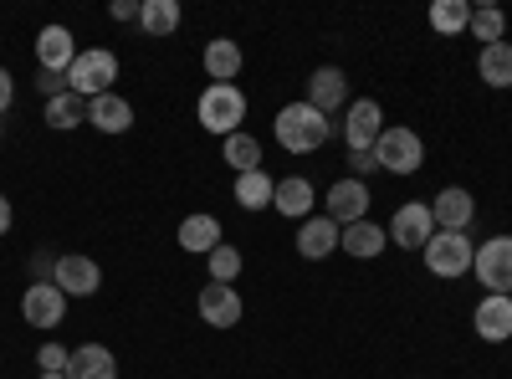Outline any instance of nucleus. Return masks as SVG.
Listing matches in <instances>:
<instances>
[{"mask_svg": "<svg viewBox=\"0 0 512 379\" xmlns=\"http://www.w3.org/2000/svg\"><path fill=\"white\" fill-rule=\"evenodd\" d=\"M277 144L287 149V154H313V149H323L328 139H333V123H328V113H318L308 98L303 103H287L282 113H277Z\"/></svg>", "mask_w": 512, "mask_h": 379, "instance_id": "obj_1", "label": "nucleus"}, {"mask_svg": "<svg viewBox=\"0 0 512 379\" xmlns=\"http://www.w3.org/2000/svg\"><path fill=\"white\" fill-rule=\"evenodd\" d=\"M241 118H246V93L236 82H210L200 93V129L231 139V134H241Z\"/></svg>", "mask_w": 512, "mask_h": 379, "instance_id": "obj_2", "label": "nucleus"}, {"mask_svg": "<svg viewBox=\"0 0 512 379\" xmlns=\"http://www.w3.org/2000/svg\"><path fill=\"white\" fill-rule=\"evenodd\" d=\"M113 77H118V57L93 47V52H77V62L67 67V88L82 98V103H93L103 93H113Z\"/></svg>", "mask_w": 512, "mask_h": 379, "instance_id": "obj_3", "label": "nucleus"}, {"mask_svg": "<svg viewBox=\"0 0 512 379\" xmlns=\"http://www.w3.org/2000/svg\"><path fill=\"white\" fill-rule=\"evenodd\" d=\"M420 257H425V267H431L436 277H466L472 262H477V246L466 241V231H436Z\"/></svg>", "mask_w": 512, "mask_h": 379, "instance_id": "obj_4", "label": "nucleus"}, {"mask_svg": "<svg viewBox=\"0 0 512 379\" xmlns=\"http://www.w3.org/2000/svg\"><path fill=\"white\" fill-rule=\"evenodd\" d=\"M374 159H379V170H390V175H415L420 164H425V144L415 129H384L379 144H374Z\"/></svg>", "mask_w": 512, "mask_h": 379, "instance_id": "obj_5", "label": "nucleus"}, {"mask_svg": "<svg viewBox=\"0 0 512 379\" xmlns=\"http://www.w3.org/2000/svg\"><path fill=\"white\" fill-rule=\"evenodd\" d=\"M472 272H477L482 287L497 292V298H512V236H492L487 246H477Z\"/></svg>", "mask_w": 512, "mask_h": 379, "instance_id": "obj_6", "label": "nucleus"}, {"mask_svg": "<svg viewBox=\"0 0 512 379\" xmlns=\"http://www.w3.org/2000/svg\"><path fill=\"white\" fill-rule=\"evenodd\" d=\"M436 236V216H431V205H420V200H405L395 210V221H390V241L405 246V251H425Z\"/></svg>", "mask_w": 512, "mask_h": 379, "instance_id": "obj_7", "label": "nucleus"}, {"mask_svg": "<svg viewBox=\"0 0 512 379\" xmlns=\"http://www.w3.org/2000/svg\"><path fill=\"white\" fill-rule=\"evenodd\" d=\"M21 313H26V323H31V328H57V323L67 318V292H62L52 277H41V282H31V287H26Z\"/></svg>", "mask_w": 512, "mask_h": 379, "instance_id": "obj_8", "label": "nucleus"}, {"mask_svg": "<svg viewBox=\"0 0 512 379\" xmlns=\"http://www.w3.org/2000/svg\"><path fill=\"white\" fill-rule=\"evenodd\" d=\"M52 282L67 292V298H93V292L103 287V267L93 257H82V251H67V257H57Z\"/></svg>", "mask_w": 512, "mask_h": 379, "instance_id": "obj_9", "label": "nucleus"}, {"mask_svg": "<svg viewBox=\"0 0 512 379\" xmlns=\"http://www.w3.org/2000/svg\"><path fill=\"white\" fill-rule=\"evenodd\" d=\"M379 123H384V113H379V103L374 98H359V103H349V113H344V144H349V154L354 149H374L379 144Z\"/></svg>", "mask_w": 512, "mask_h": 379, "instance_id": "obj_10", "label": "nucleus"}, {"mask_svg": "<svg viewBox=\"0 0 512 379\" xmlns=\"http://www.w3.org/2000/svg\"><path fill=\"white\" fill-rule=\"evenodd\" d=\"M431 216H436V231H466L472 216H477V200H472V190L451 185V190H441L431 200Z\"/></svg>", "mask_w": 512, "mask_h": 379, "instance_id": "obj_11", "label": "nucleus"}, {"mask_svg": "<svg viewBox=\"0 0 512 379\" xmlns=\"http://www.w3.org/2000/svg\"><path fill=\"white\" fill-rule=\"evenodd\" d=\"M364 205H369L364 180H338V185L328 190V221H333L338 231H344V226L364 221Z\"/></svg>", "mask_w": 512, "mask_h": 379, "instance_id": "obj_12", "label": "nucleus"}, {"mask_svg": "<svg viewBox=\"0 0 512 379\" xmlns=\"http://www.w3.org/2000/svg\"><path fill=\"white\" fill-rule=\"evenodd\" d=\"M36 62H41V72H62L67 77V67L77 62V41H72V31L67 26H47L36 36Z\"/></svg>", "mask_w": 512, "mask_h": 379, "instance_id": "obj_13", "label": "nucleus"}, {"mask_svg": "<svg viewBox=\"0 0 512 379\" xmlns=\"http://www.w3.org/2000/svg\"><path fill=\"white\" fill-rule=\"evenodd\" d=\"M472 323H477V333H482L487 344H507L512 339V298L487 292V298L477 303V313H472Z\"/></svg>", "mask_w": 512, "mask_h": 379, "instance_id": "obj_14", "label": "nucleus"}, {"mask_svg": "<svg viewBox=\"0 0 512 379\" xmlns=\"http://www.w3.org/2000/svg\"><path fill=\"white\" fill-rule=\"evenodd\" d=\"M200 318H205L210 328H236V323H241V298H236V287H221V282L200 287Z\"/></svg>", "mask_w": 512, "mask_h": 379, "instance_id": "obj_15", "label": "nucleus"}, {"mask_svg": "<svg viewBox=\"0 0 512 379\" xmlns=\"http://www.w3.org/2000/svg\"><path fill=\"white\" fill-rule=\"evenodd\" d=\"M338 231L328 216H308L303 226H297V257H308V262H323L328 251H338Z\"/></svg>", "mask_w": 512, "mask_h": 379, "instance_id": "obj_16", "label": "nucleus"}, {"mask_svg": "<svg viewBox=\"0 0 512 379\" xmlns=\"http://www.w3.org/2000/svg\"><path fill=\"white\" fill-rule=\"evenodd\" d=\"M88 123L98 134H123V129H134V103L118 98V93H103L88 103Z\"/></svg>", "mask_w": 512, "mask_h": 379, "instance_id": "obj_17", "label": "nucleus"}, {"mask_svg": "<svg viewBox=\"0 0 512 379\" xmlns=\"http://www.w3.org/2000/svg\"><path fill=\"white\" fill-rule=\"evenodd\" d=\"M344 98H349V77L338 72V67H318L308 77V103L318 113H338V103H344Z\"/></svg>", "mask_w": 512, "mask_h": 379, "instance_id": "obj_18", "label": "nucleus"}, {"mask_svg": "<svg viewBox=\"0 0 512 379\" xmlns=\"http://www.w3.org/2000/svg\"><path fill=\"white\" fill-rule=\"evenodd\" d=\"M67 379H118V359H113V349H103V344H82V349H72Z\"/></svg>", "mask_w": 512, "mask_h": 379, "instance_id": "obj_19", "label": "nucleus"}, {"mask_svg": "<svg viewBox=\"0 0 512 379\" xmlns=\"http://www.w3.org/2000/svg\"><path fill=\"white\" fill-rule=\"evenodd\" d=\"M313 185L303 180V175H287V180H277V195H272V210H282V216H292V221H308V210H313Z\"/></svg>", "mask_w": 512, "mask_h": 379, "instance_id": "obj_20", "label": "nucleus"}, {"mask_svg": "<svg viewBox=\"0 0 512 379\" xmlns=\"http://www.w3.org/2000/svg\"><path fill=\"white\" fill-rule=\"evenodd\" d=\"M384 241H390V231H384V226H374V221H354V226H344V236H338V246H344L349 257H359V262L379 257V251H384Z\"/></svg>", "mask_w": 512, "mask_h": 379, "instance_id": "obj_21", "label": "nucleus"}, {"mask_svg": "<svg viewBox=\"0 0 512 379\" xmlns=\"http://www.w3.org/2000/svg\"><path fill=\"white\" fill-rule=\"evenodd\" d=\"M180 246L195 251V257H210L221 246V221L216 216H185L180 221Z\"/></svg>", "mask_w": 512, "mask_h": 379, "instance_id": "obj_22", "label": "nucleus"}, {"mask_svg": "<svg viewBox=\"0 0 512 379\" xmlns=\"http://www.w3.org/2000/svg\"><path fill=\"white\" fill-rule=\"evenodd\" d=\"M477 72H482L487 88H512V47H507V41H492V47H482Z\"/></svg>", "mask_w": 512, "mask_h": 379, "instance_id": "obj_23", "label": "nucleus"}, {"mask_svg": "<svg viewBox=\"0 0 512 379\" xmlns=\"http://www.w3.org/2000/svg\"><path fill=\"white\" fill-rule=\"evenodd\" d=\"M139 26H144V36H175L180 31V6L175 0H144Z\"/></svg>", "mask_w": 512, "mask_h": 379, "instance_id": "obj_24", "label": "nucleus"}, {"mask_svg": "<svg viewBox=\"0 0 512 379\" xmlns=\"http://www.w3.org/2000/svg\"><path fill=\"white\" fill-rule=\"evenodd\" d=\"M205 72H210V82H231L241 72V47H236V41H226V36L210 41V47H205Z\"/></svg>", "mask_w": 512, "mask_h": 379, "instance_id": "obj_25", "label": "nucleus"}, {"mask_svg": "<svg viewBox=\"0 0 512 379\" xmlns=\"http://www.w3.org/2000/svg\"><path fill=\"white\" fill-rule=\"evenodd\" d=\"M272 195H277V180H272L267 170L236 175V205H246V210H267V205H272Z\"/></svg>", "mask_w": 512, "mask_h": 379, "instance_id": "obj_26", "label": "nucleus"}, {"mask_svg": "<svg viewBox=\"0 0 512 379\" xmlns=\"http://www.w3.org/2000/svg\"><path fill=\"white\" fill-rule=\"evenodd\" d=\"M221 159L231 164L236 175H251V170H262V144H256L251 134H231L226 149H221Z\"/></svg>", "mask_w": 512, "mask_h": 379, "instance_id": "obj_27", "label": "nucleus"}, {"mask_svg": "<svg viewBox=\"0 0 512 379\" xmlns=\"http://www.w3.org/2000/svg\"><path fill=\"white\" fill-rule=\"evenodd\" d=\"M472 11L477 6H466V0H436V6H431V26L441 36H461L466 26H472Z\"/></svg>", "mask_w": 512, "mask_h": 379, "instance_id": "obj_28", "label": "nucleus"}, {"mask_svg": "<svg viewBox=\"0 0 512 379\" xmlns=\"http://www.w3.org/2000/svg\"><path fill=\"white\" fill-rule=\"evenodd\" d=\"M47 123H52L57 134H67V129H77V123H88V103H82V98L67 88L62 98H52V103H47Z\"/></svg>", "mask_w": 512, "mask_h": 379, "instance_id": "obj_29", "label": "nucleus"}, {"mask_svg": "<svg viewBox=\"0 0 512 379\" xmlns=\"http://www.w3.org/2000/svg\"><path fill=\"white\" fill-rule=\"evenodd\" d=\"M205 267H210V282H221V287H231L236 277H241V251L236 246H216V251H210V257H205Z\"/></svg>", "mask_w": 512, "mask_h": 379, "instance_id": "obj_30", "label": "nucleus"}, {"mask_svg": "<svg viewBox=\"0 0 512 379\" xmlns=\"http://www.w3.org/2000/svg\"><path fill=\"white\" fill-rule=\"evenodd\" d=\"M466 31H472L482 47H492V41H502V31H507V16H502L497 6H477V11H472V26H466Z\"/></svg>", "mask_w": 512, "mask_h": 379, "instance_id": "obj_31", "label": "nucleus"}, {"mask_svg": "<svg viewBox=\"0 0 512 379\" xmlns=\"http://www.w3.org/2000/svg\"><path fill=\"white\" fill-rule=\"evenodd\" d=\"M41 374H67V364H72V354L62 349V344H41Z\"/></svg>", "mask_w": 512, "mask_h": 379, "instance_id": "obj_32", "label": "nucleus"}, {"mask_svg": "<svg viewBox=\"0 0 512 379\" xmlns=\"http://www.w3.org/2000/svg\"><path fill=\"white\" fill-rule=\"evenodd\" d=\"M36 88H41V98L52 103V98L67 93V77H62V72H36Z\"/></svg>", "mask_w": 512, "mask_h": 379, "instance_id": "obj_33", "label": "nucleus"}, {"mask_svg": "<svg viewBox=\"0 0 512 379\" xmlns=\"http://www.w3.org/2000/svg\"><path fill=\"white\" fill-rule=\"evenodd\" d=\"M349 164H354V175H374V170H379L374 149H354V154H349Z\"/></svg>", "mask_w": 512, "mask_h": 379, "instance_id": "obj_34", "label": "nucleus"}, {"mask_svg": "<svg viewBox=\"0 0 512 379\" xmlns=\"http://www.w3.org/2000/svg\"><path fill=\"white\" fill-rule=\"evenodd\" d=\"M11 103H16V82H11V72H6V67H0V113H6Z\"/></svg>", "mask_w": 512, "mask_h": 379, "instance_id": "obj_35", "label": "nucleus"}, {"mask_svg": "<svg viewBox=\"0 0 512 379\" xmlns=\"http://www.w3.org/2000/svg\"><path fill=\"white\" fill-rule=\"evenodd\" d=\"M139 6H144V0H139ZM139 6H134V0H113V21H139Z\"/></svg>", "mask_w": 512, "mask_h": 379, "instance_id": "obj_36", "label": "nucleus"}, {"mask_svg": "<svg viewBox=\"0 0 512 379\" xmlns=\"http://www.w3.org/2000/svg\"><path fill=\"white\" fill-rule=\"evenodd\" d=\"M6 231H11V200L0 195V236H6Z\"/></svg>", "mask_w": 512, "mask_h": 379, "instance_id": "obj_37", "label": "nucleus"}, {"mask_svg": "<svg viewBox=\"0 0 512 379\" xmlns=\"http://www.w3.org/2000/svg\"><path fill=\"white\" fill-rule=\"evenodd\" d=\"M36 379H67V374H36Z\"/></svg>", "mask_w": 512, "mask_h": 379, "instance_id": "obj_38", "label": "nucleus"}]
</instances>
